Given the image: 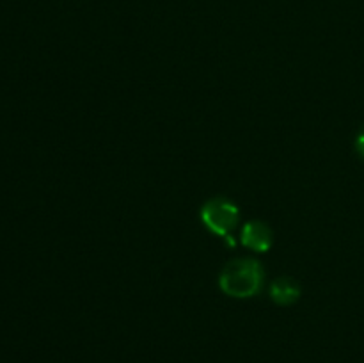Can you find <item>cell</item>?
I'll return each mask as SVG.
<instances>
[{
	"label": "cell",
	"instance_id": "cell-2",
	"mask_svg": "<svg viewBox=\"0 0 364 363\" xmlns=\"http://www.w3.org/2000/svg\"><path fill=\"white\" fill-rule=\"evenodd\" d=\"M240 219V210L226 198H212L203 205L201 221L210 231L219 237H230Z\"/></svg>",
	"mask_w": 364,
	"mask_h": 363
},
{
	"label": "cell",
	"instance_id": "cell-1",
	"mask_svg": "<svg viewBox=\"0 0 364 363\" xmlns=\"http://www.w3.org/2000/svg\"><path fill=\"white\" fill-rule=\"evenodd\" d=\"M265 280V273L258 260L235 258L223 269L219 287L230 298L247 299L259 294Z\"/></svg>",
	"mask_w": 364,
	"mask_h": 363
},
{
	"label": "cell",
	"instance_id": "cell-4",
	"mask_svg": "<svg viewBox=\"0 0 364 363\" xmlns=\"http://www.w3.org/2000/svg\"><path fill=\"white\" fill-rule=\"evenodd\" d=\"M270 298L274 299V302L281 306L294 305L301 298V287L291 278H277L270 285Z\"/></svg>",
	"mask_w": 364,
	"mask_h": 363
},
{
	"label": "cell",
	"instance_id": "cell-3",
	"mask_svg": "<svg viewBox=\"0 0 364 363\" xmlns=\"http://www.w3.org/2000/svg\"><path fill=\"white\" fill-rule=\"evenodd\" d=\"M240 242L245 248L252 249V251L265 253L272 248L274 233L269 224L262 223V221H251V223L244 224V228H242Z\"/></svg>",
	"mask_w": 364,
	"mask_h": 363
},
{
	"label": "cell",
	"instance_id": "cell-5",
	"mask_svg": "<svg viewBox=\"0 0 364 363\" xmlns=\"http://www.w3.org/2000/svg\"><path fill=\"white\" fill-rule=\"evenodd\" d=\"M354 146H355V152L359 153V157H361V159H364V130L358 135V137H355Z\"/></svg>",
	"mask_w": 364,
	"mask_h": 363
}]
</instances>
